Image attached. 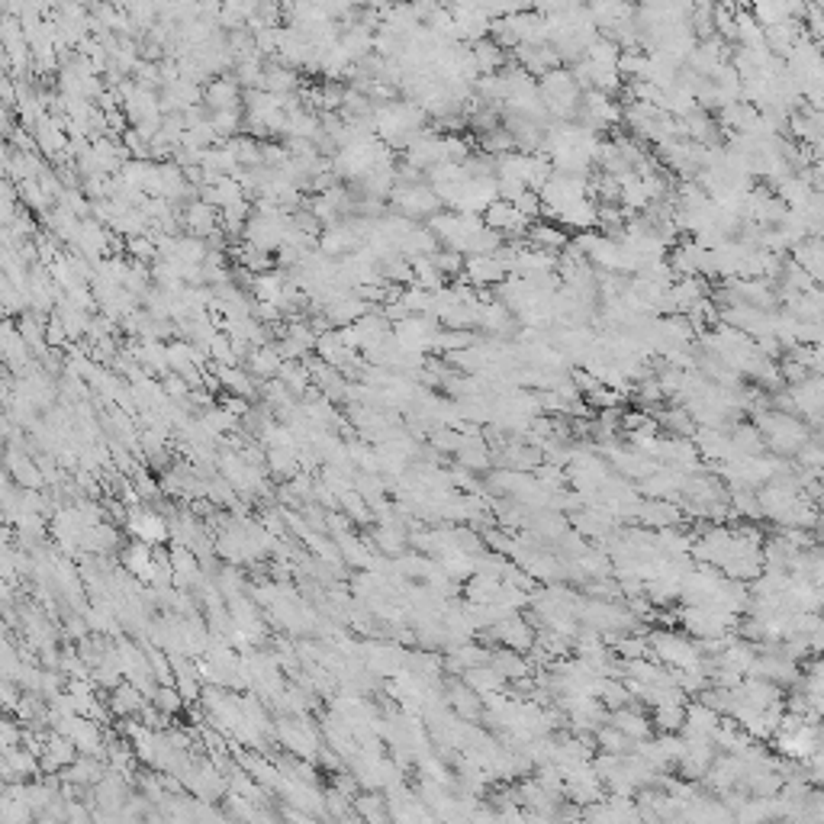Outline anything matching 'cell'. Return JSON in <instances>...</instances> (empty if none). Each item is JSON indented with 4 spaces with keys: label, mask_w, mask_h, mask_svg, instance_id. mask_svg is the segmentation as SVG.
<instances>
[{
    "label": "cell",
    "mask_w": 824,
    "mask_h": 824,
    "mask_svg": "<svg viewBox=\"0 0 824 824\" xmlns=\"http://www.w3.org/2000/svg\"><path fill=\"white\" fill-rule=\"evenodd\" d=\"M509 277L506 264L499 254H477V258H464L461 281L470 283L474 290H490L496 283H503Z\"/></svg>",
    "instance_id": "obj_3"
},
{
    "label": "cell",
    "mask_w": 824,
    "mask_h": 824,
    "mask_svg": "<svg viewBox=\"0 0 824 824\" xmlns=\"http://www.w3.org/2000/svg\"><path fill=\"white\" fill-rule=\"evenodd\" d=\"M432 264L438 268V274L445 277V283L448 281H457L461 277V271H464V254H457V252H448V248H435L432 254Z\"/></svg>",
    "instance_id": "obj_9"
},
{
    "label": "cell",
    "mask_w": 824,
    "mask_h": 824,
    "mask_svg": "<svg viewBox=\"0 0 824 824\" xmlns=\"http://www.w3.org/2000/svg\"><path fill=\"white\" fill-rule=\"evenodd\" d=\"M235 97H239L235 81H213V84L206 87V103L216 110H232L235 107Z\"/></svg>",
    "instance_id": "obj_10"
},
{
    "label": "cell",
    "mask_w": 824,
    "mask_h": 824,
    "mask_svg": "<svg viewBox=\"0 0 824 824\" xmlns=\"http://www.w3.org/2000/svg\"><path fill=\"white\" fill-rule=\"evenodd\" d=\"M470 58H474V65H477L480 74H496V72H503V68L509 65V52L499 49V45L493 43L490 36L470 45Z\"/></svg>",
    "instance_id": "obj_6"
},
{
    "label": "cell",
    "mask_w": 824,
    "mask_h": 824,
    "mask_svg": "<svg viewBox=\"0 0 824 824\" xmlns=\"http://www.w3.org/2000/svg\"><path fill=\"white\" fill-rule=\"evenodd\" d=\"M551 223H557L564 232L570 229V235L596 229V203L589 200V196H586V200L570 203V206H564L561 213H554V216H551Z\"/></svg>",
    "instance_id": "obj_5"
},
{
    "label": "cell",
    "mask_w": 824,
    "mask_h": 824,
    "mask_svg": "<svg viewBox=\"0 0 824 824\" xmlns=\"http://www.w3.org/2000/svg\"><path fill=\"white\" fill-rule=\"evenodd\" d=\"M390 206H393V213H399L403 219L419 223V225H426L435 213H441V203H438V196L432 194L428 181L426 184H412V187H393L390 190Z\"/></svg>",
    "instance_id": "obj_1"
},
{
    "label": "cell",
    "mask_w": 824,
    "mask_h": 824,
    "mask_svg": "<svg viewBox=\"0 0 824 824\" xmlns=\"http://www.w3.org/2000/svg\"><path fill=\"white\" fill-rule=\"evenodd\" d=\"M187 223L194 232H210L213 229V206H206V203H194L187 210Z\"/></svg>",
    "instance_id": "obj_12"
},
{
    "label": "cell",
    "mask_w": 824,
    "mask_h": 824,
    "mask_svg": "<svg viewBox=\"0 0 824 824\" xmlns=\"http://www.w3.org/2000/svg\"><path fill=\"white\" fill-rule=\"evenodd\" d=\"M789 254H792L789 261H792L796 268H802L805 274L811 277V281L821 283V277H824V268H821V254H824V252H821V239H805V242H799V245L792 248Z\"/></svg>",
    "instance_id": "obj_7"
},
{
    "label": "cell",
    "mask_w": 824,
    "mask_h": 824,
    "mask_svg": "<svg viewBox=\"0 0 824 824\" xmlns=\"http://www.w3.org/2000/svg\"><path fill=\"white\" fill-rule=\"evenodd\" d=\"M618 55H622V49L615 43H608V39L596 36L593 43L586 45V62H593L596 68H615L618 65Z\"/></svg>",
    "instance_id": "obj_8"
},
{
    "label": "cell",
    "mask_w": 824,
    "mask_h": 824,
    "mask_svg": "<svg viewBox=\"0 0 824 824\" xmlns=\"http://www.w3.org/2000/svg\"><path fill=\"white\" fill-rule=\"evenodd\" d=\"M513 206L528 219V223H538V219H541V196H538L535 190H525Z\"/></svg>",
    "instance_id": "obj_11"
},
{
    "label": "cell",
    "mask_w": 824,
    "mask_h": 824,
    "mask_svg": "<svg viewBox=\"0 0 824 824\" xmlns=\"http://www.w3.org/2000/svg\"><path fill=\"white\" fill-rule=\"evenodd\" d=\"M525 245L532 248H541V252H551V254H561L567 245H570V232H564L557 223H532L525 232Z\"/></svg>",
    "instance_id": "obj_4"
},
{
    "label": "cell",
    "mask_w": 824,
    "mask_h": 824,
    "mask_svg": "<svg viewBox=\"0 0 824 824\" xmlns=\"http://www.w3.org/2000/svg\"><path fill=\"white\" fill-rule=\"evenodd\" d=\"M399 161H406L409 168H416V171H422V174H428L432 168H438V165H445L448 161V155H445V139L438 136V132L428 126L426 132H422L416 142L409 145L403 152V158Z\"/></svg>",
    "instance_id": "obj_2"
}]
</instances>
